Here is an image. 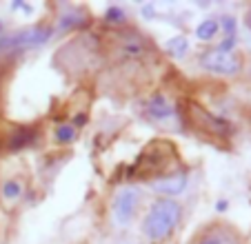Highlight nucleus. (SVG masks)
<instances>
[{
  "mask_svg": "<svg viewBox=\"0 0 251 244\" xmlns=\"http://www.w3.org/2000/svg\"><path fill=\"white\" fill-rule=\"evenodd\" d=\"M200 62H202V67L207 71H211V73H238V71L242 69V60L238 53L233 51H220V49H211V51L202 53V58H200Z\"/></svg>",
  "mask_w": 251,
  "mask_h": 244,
  "instance_id": "nucleus-3",
  "label": "nucleus"
},
{
  "mask_svg": "<svg viewBox=\"0 0 251 244\" xmlns=\"http://www.w3.org/2000/svg\"><path fill=\"white\" fill-rule=\"evenodd\" d=\"M180 216L182 207L178 202L169 200V197H160V200L153 202V207L149 209L147 218L142 222V233L153 242L169 238L174 233V229L178 226V222H180Z\"/></svg>",
  "mask_w": 251,
  "mask_h": 244,
  "instance_id": "nucleus-1",
  "label": "nucleus"
},
{
  "mask_svg": "<svg viewBox=\"0 0 251 244\" xmlns=\"http://www.w3.org/2000/svg\"><path fill=\"white\" fill-rule=\"evenodd\" d=\"M104 20L111 24H123L127 20V14H125L120 7H109V9L104 11Z\"/></svg>",
  "mask_w": 251,
  "mask_h": 244,
  "instance_id": "nucleus-13",
  "label": "nucleus"
},
{
  "mask_svg": "<svg viewBox=\"0 0 251 244\" xmlns=\"http://www.w3.org/2000/svg\"><path fill=\"white\" fill-rule=\"evenodd\" d=\"M223 29H225V33H227V38H236V18L223 16Z\"/></svg>",
  "mask_w": 251,
  "mask_h": 244,
  "instance_id": "nucleus-15",
  "label": "nucleus"
},
{
  "mask_svg": "<svg viewBox=\"0 0 251 244\" xmlns=\"http://www.w3.org/2000/svg\"><path fill=\"white\" fill-rule=\"evenodd\" d=\"M51 38V29H25V31L11 33V36H0V51H16L25 47H36L45 45Z\"/></svg>",
  "mask_w": 251,
  "mask_h": 244,
  "instance_id": "nucleus-2",
  "label": "nucleus"
},
{
  "mask_svg": "<svg viewBox=\"0 0 251 244\" xmlns=\"http://www.w3.org/2000/svg\"><path fill=\"white\" fill-rule=\"evenodd\" d=\"M147 113L151 118H156V120H165V118H169L171 113H174V107H171L162 96H156V98L147 104Z\"/></svg>",
  "mask_w": 251,
  "mask_h": 244,
  "instance_id": "nucleus-8",
  "label": "nucleus"
},
{
  "mask_svg": "<svg viewBox=\"0 0 251 244\" xmlns=\"http://www.w3.org/2000/svg\"><path fill=\"white\" fill-rule=\"evenodd\" d=\"M151 187L162 195H178L187 187V173H171L165 178H158L151 182Z\"/></svg>",
  "mask_w": 251,
  "mask_h": 244,
  "instance_id": "nucleus-5",
  "label": "nucleus"
},
{
  "mask_svg": "<svg viewBox=\"0 0 251 244\" xmlns=\"http://www.w3.org/2000/svg\"><path fill=\"white\" fill-rule=\"evenodd\" d=\"M118 53H120V58L136 60V58H142L145 53H147V43H145L140 36H127V38L120 40Z\"/></svg>",
  "mask_w": 251,
  "mask_h": 244,
  "instance_id": "nucleus-7",
  "label": "nucleus"
},
{
  "mask_svg": "<svg viewBox=\"0 0 251 244\" xmlns=\"http://www.w3.org/2000/svg\"><path fill=\"white\" fill-rule=\"evenodd\" d=\"M196 244H225V240H223V235H218V233H207V235H202Z\"/></svg>",
  "mask_w": 251,
  "mask_h": 244,
  "instance_id": "nucleus-16",
  "label": "nucleus"
},
{
  "mask_svg": "<svg viewBox=\"0 0 251 244\" xmlns=\"http://www.w3.org/2000/svg\"><path fill=\"white\" fill-rule=\"evenodd\" d=\"M33 138H36V133L31 131V129H20V131H16L14 136H11L9 140V149L11 151H18V149H25L27 145H31Z\"/></svg>",
  "mask_w": 251,
  "mask_h": 244,
  "instance_id": "nucleus-10",
  "label": "nucleus"
},
{
  "mask_svg": "<svg viewBox=\"0 0 251 244\" xmlns=\"http://www.w3.org/2000/svg\"><path fill=\"white\" fill-rule=\"evenodd\" d=\"M85 122H87V118L82 116V113H78V116H76V124H78V127H82Z\"/></svg>",
  "mask_w": 251,
  "mask_h": 244,
  "instance_id": "nucleus-17",
  "label": "nucleus"
},
{
  "mask_svg": "<svg viewBox=\"0 0 251 244\" xmlns=\"http://www.w3.org/2000/svg\"><path fill=\"white\" fill-rule=\"evenodd\" d=\"M191 113H194V116H196V120H198V124H200V127L209 129V131H213V133H220V136H225V133H229V131H231V127H229V122H225V120H220V118L211 116V113H209V111H204V109H200L198 104H194V107H191Z\"/></svg>",
  "mask_w": 251,
  "mask_h": 244,
  "instance_id": "nucleus-6",
  "label": "nucleus"
},
{
  "mask_svg": "<svg viewBox=\"0 0 251 244\" xmlns=\"http://www.w3.org/2000/svg\"><path fill=\"white\" fill-rule=\"evenodd\" d=\"M187 49H189V43H187L185 36H176V38H171L169 43H167V51H169L171 56H176V58L185 56Z\"/></svg>",
  "mask_w": 251,
  "mask_h": 244,
  "instance_id": "nucleus-11",
  "label": "nucleus"
},
{
  "mask_svg": "<svg viewBox=\"0 0 251 244\" xmlns=\"http://www.w3.org/2000/svg\"><path fill=\"white\" fill-rule=\"evenodd\" d=\"M136 207H138V191L136 189H125V191H120L118 197H116V202H114L116 222H118V224H127V222L133 218V213H136Z\"/></svg>",
  "mask_w": 251,
  "mask_h": 244,
  "instance_id": "nucleus-4",
  "label": "nucleus"
},
{
  "mask_svg": "<svg viewBox=\"0 0 251 244\" xmlns=\"http://www.w3.org/2000/svg\"><path fill=\"white\" fill-rule=\"evenodd\" d=\"M220 24L218 20H213V18H204L202 23L196 27V36L200 38V40H204V43H209V40H213L216 38V33H218Z\"/></svg>",
  "mask_w": 251,
  "mask_h": 244,
  "instance_id": "nucleus-9",
  "label": "nucleus"
},
{
  "mask_svg": "<svg viewBox=\"0 0 251 244\" xmlns=\"http://www.w3.org/2000/svg\"><path fill=\"white\" fill-rule=\"evenodd\" d=\"M74 138H76V131H74L71 124H60L56 129V140L60 145H69V142H74Z\"/></svg>",
  "mask_w": 251,
  "mask_h": 244,
  "instance_id": "nucleus-12",
  "label": "nucleus"
},
{
  "mask_svg": "<svg viewBox=\"0 0 251 244\" xmlns=\"http://www.w3.org/2000/svg\"><path fill=\"white\" fill-rule=\"evenodd\" d=\"M2 195L9 197V200H16V197L20 195V184L16 182V180H7V182L2 184Z\"/></svg>",
  "mask_w": 251,
  "mask_h": 244,
  "instance_id": "nucleus-14",
  "label": "nucleus"
},
{
  "mask_svg": "<svg viewBox=\"0 0 251 244\" xmlns=\"http://www.w3.org/2000/svg\"><path fill=\"white\" fill-rule=\"evenodd\" d=\"M245 24H247V27L251 29V9L247 11V16H245Z\"/></svg>",
  "mask_w": 251,
  "mask_h": 244,
  "instance_id": "nucleus-18",
  "label": "nucleus"
}]
</instances>
